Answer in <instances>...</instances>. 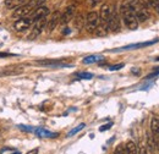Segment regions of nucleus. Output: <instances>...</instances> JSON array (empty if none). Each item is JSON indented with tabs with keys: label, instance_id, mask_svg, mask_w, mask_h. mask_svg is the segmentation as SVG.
I'll use <instances>...</instances> for the list:
<instances>
[{
	"label": "nucleus",
	"instance_id": "nucleus-2",
	"mask_svg": "<svg viewBox=\"0 0 159 154\" xmlns=\"http://www.w3.org/2000/svg\"><path fill=\"white\" fill-rule=\"evenodd\" d=\"M130 6H131V9H132V11H134V14H135V16H136L139 22H146L147 20L149 19L148 9L143 7L137 0H132L130 2Z\"/></svg>",
	"mask_w": 159,
	"mask_h": 154
},
{
	"label": "nucleus",
	"instance_id": "nucleus-11",
	"mask_svg": "<svg viewBox=\"0 0 159 154\" xmlns=\"http://www.w3.org/2000/svg\"><path fill=\"white\" fill-rule=\"evenodd\" d=\"M159 42V39H153L151 42H143V43H137V44H130V45H126L124 48H119V49H115L114 52H120V50H129V49H137V48H144V47H149L154 43Z\"/></svg>",
	"mask_w": 159,
	"mask_h": 154
},
{
	"label": "nucleus",
	"instance_id": "nucleus-17",
	"mask_svg": "<svg viewBox=\"0 0 159 154\" xmlns=\"http://www.w3.org/2000/svg\"><path fill=\"white\" fill-rule=\"evenodd\" d=\"M103 57L99 55H91V57H87V58L83 59V64H93V62H98L100 60H103Z\"/></svg>",
	"mask_w": 159,
	"mask_h": 154
},
{
	"label": "nucleus",
	"instance_id": "nucleus-30",
	"mask_svg": "<svg viewBox=\"0 0 159 154\" xmlns=\"http://www.w3.org/2000/svg\"><path fill=\"white\" fill-rule=\"evenodd\" d=\"M159 75V67H158V70H157V71H154V72H153V74H151V75H149V76H148V78H152V77H154V76H158Z\"/></svg>",
	"mask_w": 159,
	"mask_h": 154
},
{
	"label": "nucleus",
	"instance_id": "nucleus-15",
	"mask_svg": "<svg viewBox=\"0 0 159 154\" xmlns=\"http://www.w3.org/2000/svg\"><path fill=\"white\" fill-rule=\"evenodd\" d=\"M108 31H109V27H108L107 25L99 23V25H98V27L96 28L94 33H96L97 36H99V37H103V36H107V34H108Z\"/></svg>",
	"mask_w": 159,
	"mask_h": 154
},
{
	"label": "nucleus",
	"instance_id": "nucleus-5",
	"mask_svg": "<svg viewBox=\"0 0 159 154\" xmlns=\"http://www.w3.org/2000/svg\"><path fill=\"white\" fill-rule=\"evenodd\" d=\"M32 10H34V7L31 4H26V5H21L19 7L15 9V11L12 12V17L15 19H22V17H27Z\"/></svg>",
	"mask_w": 159,
	"mask_h": 154
},
{
	"label": "nucleus",
	"instance_id": "nucleus-9",
	"mask_svg": "<svg viewBox=\"0 0 159 154\" xmlns=\"http://www.w3.org/2000/svg\"><path fill=\"white\" fill-rule=\"evenodd\" d=\"M48 15H49V9L47 6H38V7L34 9V11H33V14H32V16L30 19L32 20V22H34L37 20L47 17Z\"/></svg>",
	"mask_w": 159,
	"mask_h": 154
},
{
	"label": "nucleus",
	"instance_id": "nucleus-28",
	"mask_svg": "<svg viewBox=\"0 0 159 154\" xmlns=\"http://www.w3.org/2000/svg\"><path fill=\"white\" fill-rule=\"evenodd\" d=\"M139 154H148L147 153V148L144 146H141L139 147Z\"/></svg>",
	"mask_w": 159,
	"mask_h": 154
},
{
	"label": "nucleus",
	"instance_id": "nucleus-8",
	"mask_svg": "<svg viewBox=\"0 0 159 154\" xmlns=\"http://www.w3.org/2000/svg\"><path fill=\"white\" fill-rule=\"evenodd\" d=\"M32 23H33V22H32V20L30 19V17H22V19H19L15 22L14 28H15L17 32H22V31L28 29Z\"/></svg>",
	"mask_w": 159,
	"mask_h": 154
},
{
	"label": "nucleus",
	"instance_id": "nucleus-25",
	"mask_svg": "<svg viewBox=\"0 0 159 154\" xmlns=\"http://www.w3.org/2000/svg\"><path fill=\"white\" fill-rule=\"evenodd\" d=\"M114 154H125V147H124L122 144H119V146L115 148Z\"/></svg>",
	"mask_w": 159,
	"mask_h": 154
},
{
	"label": "nucleus",
	"instance_id": "nucleus-33",
	"mask_svg": "<svg viewBox=\"0 0 159 154\" xmlns=\"http://www.w3.org/2000/svg\"><path fill=\"white\" fill-rule=\"evenodd\" d=\"M156 60H157V61H159V57H158V58H157V59H156Z\"/></svg>",
	"mask_w": 159,
	"mask_h": 154
},
{
	"label": "nucleus",
	"instance_id": "nucleus-18",
	"mask_svg": "<svg viewBox=\"0 0 159 154\" xmlns=\"http://www.w3.org/2000/svg\"><path fill=\"white\" fill-rule=\"evenodd\" d=\"M74 25H75V27H76L77 29H81V28L83 27V25H84V19H83V15L79 14V15L75 17Z\"/></svg>",
	"mask_w": 159,
	"mask_h": 154
},
{
	"label": "nucleus",
	"instance_id": "nucleus-32",
	"mask_svg": "<svg viewBox=\"0 0 159 154\" xmlns=\"http://www.w3.org/2000/svg\"><path fill=\"white\" fill-rule=\"evenodd\" d=\"M27 154H38V149H33V151H30Z\"/></svg>",
	"mask_w": 159,
	"mask_h": 154
},
{
	"label": "nucleus",
	"instance_id": "nucleus-16",
	"mask_svg": "<svg viewBox=\"0 0 159 154\" xmlns=\"http://www.w3.org/2000/svg\"><path fill=\"white\" fill-rule=\"evenodd\" d=\"M21 5H23L22 0H6L5 1V6L9 7V9H16Z\"/></svg>",
	"mask_w": 159,
	"mask_h": 154
},
{
	"label": "nucleus",
	"instance_id": "nucleus-10",
	"mask_svg": "<svg viewBox=\"0 0 159 154\" xmlns=\"http://www.w3.org/2000/svg\"><path fill=\"white\" fill-rule=\"evenodd\" d=\"M74 15H75V5H71V6H67L64 11V14L60 16V22L62 25H66L69 23L71 20L74 19Z\"/></svg>",
	"mask_w": 159,
	"mask_h": 154
},
{
	"label": "nucleus",
	"instance_id": "nucleus-19",
	"mask_svg": "<svg viewBox=\"0 0 159 154\" xmlns=\"http://www.w3.org/2000/svg\"><path fill=\"white\" fill-rule=\"evenodd\" d=\"M36 132L39 137H55V136H58V134H52V132H49L47 130H43V129L36 130Z\"/></svg>",
	"mask_w": 159,
	"mask_h": 154
},
{
	"label": "nucleus",
	"instance_id": "nucleus-4",
	"mask_svg": "<svg viewBox=\"0 0 159 154\" xmlns=\"http://www.w3.org/2000/svg\"><path fill=\"white\" fill-rule=\"evenodd\" d=\"M47 17H43V19H39L37 20V21H34L33 22V27H32V32H31V34L28 36V39L30 40H33V39H36L38 36H39L40 33L43 32V29L45 28V26H47Z\"/></svg>",
	"mask_w": 159,
	"mask_h": 154
},
{
	"label": "nucleus",
	"instance_id": "nucleus-26",
	"mask_svg": "<svg viewBox=\"0 0 159 154\" xmlns=\"http://www.w3.org/2000/svg\"><path fill=\"white\" fill-rule=\"evenodd\" d=\"M86 2H87V5H88L89 7H94V6L99 2V0H86Z\"/></svg>",
	"mask_w": 159,
	"mask_h": 154
},
{
	"label": "nucleus",
	"instance_id": "nucleus-6",
	"mask_svg": "<svg viewBox=\"0 0 159 154\" xmlns=\"http://www.w3.org/2000/svg\"><path fill=\"white\" fill-rule=\"evenodd\" d=\"M108 27L113 32H118L120 29V19L115 10H111V12H110V17L108 21Z\"/></svg>",
	"mask_w": 159,
	"mask_h": 154
},
{
	"label": "nucleus",
	"instance_id": "nucleus-24",
	"mask_svg": "<svg viewBox=\"0 0 159 154\" xmlns=\"http://www.w3.org/2000/svg\"><path fill=\"white\" fill-rule=\"evenodd\" d=\"M77 76H79L80 78H84V79H91V78L93 77V75H92L91 72H82V74H79Z\"/></svg>",
	"mask_w": 159,
	"mask_h": 154
},
{
	"label": "nucleus",
	"instance_id": "nucleus-23",
	"mask_svg": "<svg viewBox=\"0 0 159 154\" xmlns=\"http://www.w3.org/2000/svg\"><path fill=\"white\" fill-rule=\"evenodd\" d=\"M21 71L19 70H10V71H2V72H0V76H4V75H16V74H20Z\"/></svg>",
	"mask_w": 159,
	"mask_h": 154
},
{
	"label": "nucleus",
	"instance_id": "nucleus-22",
	"mask_svg": "<svg viewBox=\"0 0 159 154\" xmlns=\"http://www.w3.org/2000/svg\"><path fill=\"white\" fill-rule=\"evenodd\" d=\"M83 127H84V124H81V125H79L76 129H74L72 131H70V132L67 134V137H71V136H74L75 134H77V132H79V131H81Z\"/></svg>",
	"mask_w": 159,
	"mask_h": 154
},
{
	"label": "nucleus",
	"instance_id": "nucleus-20",
	"mask_svg": "<svg viewBox=\"0 0 159 154\" xmlns=\"http://www.w3.org/2000/svg\"><path fill=\"white\" fill-rule=\"evenodd\" d=\"M147 2L151 9H153L156 12L159 14V0H147Z\"/></svg>",
	"mask_w": 159,
	"mask_h": 154
},
{
	"label": "nucleus",
	"instance_id": "nucleus-12",
	"mask_svg": "<svg viewBox=\"0 0 159 154\" xmlns=\"http://www.w3.org/2000/svg\"><path fill=\"white\" fill-rule=\"evenodd\" d=\"M60 16H61V15H60L59 11H55V12L53 14L52 19L47 21V28H48L49 32H52V31L58 26V23L60 22Z\"/></svg>",
	"mask_w": 159,
	"mask_h": 154
},
{
	"label": "nucleus",
	"instance_id": "nucleus-21",
	"mask_svg": "<svg viewBox=\"0 0 159 154\" xmlns=\"http://www.w3.org/2000/svg\"><path fill=\"white\" fill-rule=\"evenodd\" d=\"M148 148L151 149V151H154L156 149V147H157V142H156V137L153 138V137H148Z\"/></svg>",
	"mask_w": 159,
	"mask_h": 154
},
{
	"label": "nucleus",
	"instance_id": "nucleus-31",
	"mask_svg": "<svg viewBox=\"0 0 159 154\" xmlns=\"http://www.w3.org/2000/svg\"><path fill=\"white\" fill-rule=\"evenodd\" d=\"M4 57H12V54H7V53H0V58H4Z\"/></svg>",
	"mask_w": 159,
	"mask_h": 154
},
{
	"label": "nucleus",
	"instance_id": "nucleus-3",
	"mask_svg": "<svg viewBox=\"0 0 159 154\" xmlns=\"http://www.w3.org/2000/svg\"><path fill=\"white\" fill-rule=\"evenodd\" d=\"M99 25V14L96 11H91L87 14V17L84 20V26L88 33H94L96 28Z\"/></svg>",
	"mask_w": 159,
	"mask_h": 154
},
{
	"label": "nucleus",
	"instance_id": "nucleus-29",
	"mask_svg": "<svg viewBox=\"0 0 159 154\" xmlns=\"http://www.w3.org/2000/svg\"><path fill=\"white\" fill-rule=\"evenodd\" d=\"M110 126H111V124H108V125H103V126L100 127L99 130L102 131V132H103V131H105V130H109V129H110Z\"/></svg>",
	"mask_w": 159,
	"mask_h": 154
},
{
	"label": "nucleus",
	"instance_id": "nucleus-14",
	"mask_svg": "<svg viewBox=\"0 0 159 154\" xmlns=\"http://www.w3.org/2000/svg\"><path fill=\"white\" fill-rule=\"evenodd\" d=\"M125 154H137V146L135 142L129 141L125 146Z\"/></svg>",
	"mask_w": 159,
	"mask_h": 154
},
{
	"label": "nucleus",
	"instance_id": "nucleus-1",
	"mask_svg": "<svg viewBox=\"0 0 159 154\" xmlns=\"http://www.w3.org/2000/svg\"><path fill=\"white\" fill-rule=\"evenodd\" d=\"M120 11H121V15H122V20L126 25V27L131 31H135L139 27V21L136 19L131 6H130V2H122L121 7H120Z\"/></svg>",
	"mask_w": 159,
	"mask_h": 154
},
{
	"label": "nucleus",
	"instance_id": "nucleus-13",
	"mask_svg": "<svg viewBox=\"0 0 159 154\" xmlns=\"http://www.w3.org/2000/svg\"><path fill=\"white\" fill-rule=\"evenodd\" d=\"M151 130H152V134L154 136H159V117L154 116L152 117L151 120Z\"/></svg>",
	"mask_w": 159,
	"mask_h": 154
},
{
	"label": "nucleus",
	"instance_id": "nucleus-7",
	"mask_svg": "<svg viewBox=\"0 0 159 154\" xmlns=\"http://www.w3.org/2000/svg\"><path fill=\"white\" fill-rule=\"evenodd\" d=\"M110 12H111V7L109 4H103L99 11V23L107 25L108 26V21L110 17Z\"/></svg>",
	"mask_w": 159,
	"mask_h": 154
},
{
	"label": "nucleus",
	"instance_id": "nucleus-27",
	"mask_svg": "<svg viewBox=\"0 0 159 154\" xmlns=\"http://www.w3.org/2000/svg\"><path fill=\"white\" fill-rule=\"evenodd\" d=\"M121 67H124V64H118V65H114V66H110V71H116V70H119Z\"/></svg>",
	"mask_w": 159,
	"mask_h": 154
}]
</instances>
